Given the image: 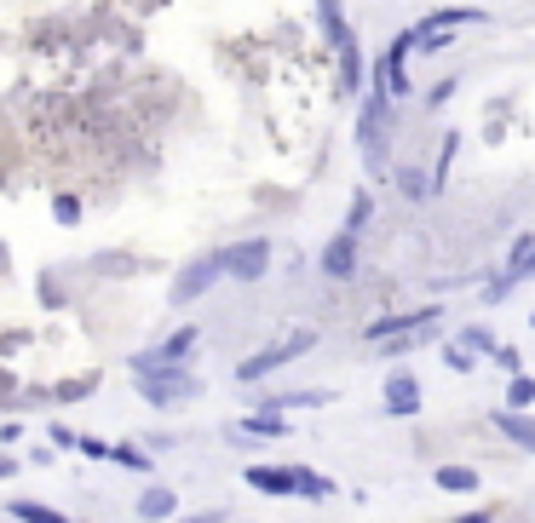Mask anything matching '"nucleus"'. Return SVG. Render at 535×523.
Here are the masks:
<instances>
[{
    "mask_svg": "<svg viewBox=\"0 0 535 523\" xmlns=\"http://www.w3.org/2000/svg\"><path fill=\"white\" fill-rule=\"evenodd\" d=\"M420 23H432V29H472V23H484L478 6H443V12H426Z\"/></svg>",
    "mask_w": 535,
    "mask_h": 523,
    "instance_id": "4468645a",
    "label": "nucleus"
},
{
    "mask_svg": "<svg viewBox=\"0 0 535 523\" xmlns=\"http://www.w3.org/2000/svg\"><path fill=\"white\" fill-rule=\"evenodd\" d=\"M449 98H455V81H443V87H432V98H426V104L438 110V104H449Z\"/></svg>",
    "mask_w": 535,
    "mask_h": 523,
    "instance_id": "c756f323",
    "label": "nucleus"
},
{
    "mask_svg": "<svg viewBox=\"0 0 535 523\" xmlns=\"http://www.w3.org/2000/svg\"><path fill=\"white\" fill-rule=\"evenodd\" d=\"M323 276H334V282L357 276V236H351V230H340V236L323 248Z\"/></svg>",
    "mask_w": 535,
    "mask_h": 523,
    "instance_id": "9b49d317",
    "label": "nucleus"
},
{
    "mask_svg": "<svg viewBox=\"0 0 535 523\" xmlns=\"http://www.w3.org/2000/svg\"><path fill=\"white\" fill-rule=\"evenodd\" d=\"M196 345H202V328H190L185 322V328H173L156 351H139V357H133V374H139V368H156V363H185Z\"/></svg>",
    "mask_w": 535,
    "mask_h": 523,
    "instance_id": "423d86ee",
    "label": "nucleus"
},
{
    "mask_svg": "<svg viewBox=\"0 0 535 523\" xmlns=\"http://www.w3.org/2000/svg\"><path fill=\"white\" fill-rule=\"evenodd\" d=\"M133 386H139L144 403H156V409H179V403H190V397L202 391V380H196L185 363H156V368H139V374H133Z\"/></svg>",
    "mask_w": 535,
    "mask_h": 523,
    "instance_id": "f257e3e1",
    "label": "nucleus"
},
{
    "mask_svg": "<svg viewBox=\"0 0 535 523\" xmlns=\"http://www.w3.org/2000/svg\"><path fill=\"white\" fill-rule=\"evenodd\" d=\"M219 276H225V253H202L196 265H185V271L173 276V294H167V299H173V305H190V299L208 294Z\"/></svg>",
    "mask_w": 535,
    "mask_h": 523,
    "instance_id": "20e7f679",
    "label": "nucleus"
},
{
    "mask_svg": "<svg viewBox=\"0 0 535 523\" xmlns=\"http://www.w3.org/2000/svg\"><path fill=\"white\" fill-rule=\"evenodd\" d=\"M311 345H317V328H294L288 340L265 345V351H259V357H248V363H236V380H242V386H259V380H265V374H277L282 363H294V357H305Z\"/></svg>",
    "mask_w": 535,
    "mask_h": 523,
    "instance_id": "7ed1b4c3",
    "label": "nucleus"
},
{
    "mask_svg": "<svg viewBox=\"0 0 535 523\" xmlns=\"http://www.w3.org/2000/svg\"><path fill=\"white\" fill-rule=\"evenodd\" d=\"M426 322H443V311L438 305H420V311H386V317H374L363 334H369L374 345L386 340V334H403V328H426Z\"/></svg>",
    "mask_w": 535,
    "mask_h": 523,
    "instance_id": "6e6552de",
    "label": "nucleus"
},
{
    "mask_svg": "<svg viewBox=\"0 0 535 523\" xmlns=\"http://www.w3.org/2000/svg\"><path fill=\"white\" fill-rule=\"evenodd\" d=\"M242 478H248L254 495H294V501H300V472H294V466H248Z\"/></svg>",
    "mask_w": 535,
    "mask_h": 523,
    "instance_id": "1a4fd4ad",
    "label": "nucleus"
},
{
    "mask_svg": "<svg viewBox=\"0 0 535 523\" xmlns=\"http://www.w3.org/2000/svg\"><path fill=\"white\" fill-rule=\"evenodd\" d=\"M392 92L374 87L369 98H363V115H357V150H363V161H369V173H386V127H392Z\"/></svg>",
    "mask_w": 535,
    "mask_h": 523,
    "instance_id": "f03ea898",
    "label": "nucleus"
},
{
    "mask_svg": "<svg viewBox=\"0 0 535 523\" xmlns=\"http://www.w3.org/2000/svg\"><path fill=\"white\" fill-rule=\"evenodd\" d=\"M317 18H323L328 46H340V41L351 35V23H346V12H340V0H317Z\"/></svg>",
    "mask_w": 535,
    "mask_h": 523,
    "instance_id": "f3484780",
    "label": "nucleus"
},
{
    "mask_svg": "<svg viewBox=\"0 0 535 523\" xmlns=\"http://www.w3.org/2000/svg\"><path fill=\"white\" fill-rule=\"evenodd\" d=\"M386 414H397V420H415L420 414V380L409 368H392V374H386Z\"/></svg>",
    "mask_w": 535,
    "mask_h": 523,
    "instance_id": "0eeeda50",
    "label": "nucleus"
},
{
    "mask_svg": "<svg viewBox=\"0 0 535 523\" xmlns=\"http://www.w3.org/2000/svg\"><path fill=\"white\" fill-rule=\"evenodd\" d=\"M265 271H271V242H265V236H248V242L225 248V276H236V282H259Z\"/></svg>",
    "mask_w": 535,
    "mask_h": 523,
    "instance_id": "39448f33",
    "label": "nucleus"
},
{
    "mask_svg": "<svg viewBox=\"0 0 535 523\" xmlns=\"http://www.w3.org/2000/svg\"><path fill=\"white\" fill-rule=\"evenodd\" d=\"M6 512L18 523H70L64 512H52V506H35V501H6Z\"/></svg>",
    "mask_w": 535,
    "mask_h": 523,
    "instance_id": "aec40b11",
    "label": "nucleus"
},
{
    "mask_svg": "<svg viewBox=\"0 0 535 523\" xmlns=\"http://www.w3.org/2000/svg\"><path fill=\"white\" fill-rule=\"evenodd\" d=\"M369 219H374V202H369V190H357V196H351V213H346V230L351 236H363Z\"/></svg>",
    "mask_w": 535,
    "mask_h": 523,
    "instance_id": "412c9836",
    "label": "nucleus"
},
{
    "mask_svg": "<svg viewBox=\"0 0 535 523\" xmlns=\"http://www.w3.org/2000/svg\"><path fill=\"white\" fill-rule=\"evenodd\" d=\"M432 334H438V322H426V328H403V334H386V357H403V351H415V345H426L432 340Z\"/></svg>",
    "mask_w": 535,
    "mask_h": 523,
    "instance_id": "a211bd4d",
    "label": "nucleus"
},
{
    "mask_svg": "<svg viewBox=\"0 0 535 523\" xmlns=\"http://www.w3.org/2000/svg\"><path fill=\"white\" fill-rule=\"evenodd\" d=\"M110 460H116V466H127V472H150V455H144V449H133V443H110Z\"/></svg>",
    "mask_w": 535,
    "mask_h": 523,
    "instance_id": "4be33fe9",
    "label": "nucleus"
},
{
    "mask_svg": "<svg viewBox=\"0 0 535 523\" xmlns=\"http://www.w3.org/2000/svg\"><path fill=\"white\" fill-rule=\"evenodd\" d=\"M231 437H288V420H282L277 409H259V414H248L242 426H231Z\"/></svg>",
    "mask_w": 535,
    "mask_h": 523,
    "instance_id": "f8f14e48",
    "label": "nucleus"
},
{
    "mask_svg": "<svg viewBox=\"0 0 535 523\" xmlns=\"http://www.w3.org/2000/svg\"><path fill=\"white\" fill-rule=\"evenodd\" d=\"M455 523H495V518H489L484 506H478V512H461V518H455Z\"/></svg>",
    "mask_w": 535,
    "mask_h": 523,
    "instance_id": "7c9ffc66",
    "label": "nucleus"
},
{
    "mask_svg": "<svg viewBox=\"0 0 535 523\" xmlns=\"http://www.w3.org/2000/svg\"><path fill=\"white\" fill-rule=\"evenodd\" d=\"M397 190L409 196V202H426V196H438V184L426 167H397Z\"/></svg>",
    "mask_w": 535,
    "mask_h": 523,
    "instance_id": "2eb2a0df",
    "label": "nucleus"
},
{
    "mask_svg": "<svg viewBox=\"0 0 535 523\" xmlns=\"http://www.w3.org/2000/svg\"><path fill=\"white\" fill-rule=\"evenodd\" d=\"M52 443H58V449H81V437H75L70 426H52Z\"/></svg>",
    "mask_w": 535,
    "mask_h": 523,
    "instance_id": "c85d7f7f",
    "label": "nucleus"
},
{
    "mask_svg": "<svg viewBox=\"0 0 535 523\" xmlns=\"http://www.w3.org/2000/svg\"><path fill=\"white\" fill-rule=\"evenodd\" d=\"M495 363L507 368V374H524V368H518V351H512V345H495Z\"/></svg>",
    "mask_w": 535,
    "mask_h": 523,
    "instance_id": "bb28decb",
    "label": "nucleus"
},
{
    "mask_svg": "<svg viewBox=\"0 0 535 523\" xmlns=\"http://www.w3.org/2000/svg\"><path fill=\"white\" fill-rule=\"evenodd\" d=\"M438 489H449V495H472V489H478V472H472V466H438Z\"/></svg>",
    "mask_w": 535,
    "mask_h": 523,
    "instance_id": "6ab92c4d",
    "label": "nucleus"
},
{
    "mask_svg": "<svg viewBox=\"0 0 535 523\" xmlns=\"http://www.w3.org/2000/svg\"><path fill=\"white\" fill-rule=\"evenodd\" d=\"M455 340H461L466 351H489V357H495V345H501V340H495V334H489V328H478V322H472V328H461Z\"/></svg>",
    "mask_w": 535,
    "mask_h": 523,
    "instance_id": "5701e85b",
    "label": "nucleus"
},
{
    "mask_svg": "<svg viewBox=\"0 0 535 523\" xmlns=\"http://www.w3.org/2000/svg\"><path fill=\"white\" fill-rule=\"evenodd\" d=\"M58 219H64V225H75V219H81V202H75V196H58Z\"/></svg>",
    "mask_w": 535,
    "mask_h": 523,
    "instance_id": "cd10ccee",
    "label": "nucleus"
},
{
    "mask_svg": "<svg viewBox=\"0 0 535 523\" xmlns=\"http://www.w3.org/2000/svg\"><path fill=\"white\" fill-rule=\"evenodd\" d=\"M530 322H535V317H530Z\"/></svg>",
    "mask_w": 535,
    "mask_h": 523,
    "instance_id": "72a5a7b5",
    "label": "nucleus"
},
{
    "mask_svg": "<svg viewBox=\"0 0 535 523\" xmlns=\"http://www.w3.org/2000/svg\"><path fill=\"white\" fill-rule=\"evenodd\" d=\"M173 512H179V495H173V489H150V495H139V518L162 523V518H173Z\"/></svg>",
    "mask_w": 535,
    "mask_h": 523,
    "instance_id": "dca6fc26",
    "label": "nucleus"
},
{
    "mask_svg": "<svg viewBox=\"0 0 535 523\" xmlns=\"http://www.w3.org/2000/svg\"><path fill=\"white\" fill-rule=\"evenodd\" d=\"M179 523H225V512H202V518H179Z\"/></svg>",
    "mask_w": 535,
    "mask_h": 523,
    "instance_id": "473e14b6",
    "label": "nucleus"
},
{
    "mask_svg": "<svg viewBox=\"0 0 535 523\" xmlns=\"http://www.w3.org/2000/svg\"><path fill=\"white\" fill-rule=\"evenodd\" d=\"M334 52H340V87L357 92V87H363V52H357V35H346Z\"/></svg>",
    "mask_w": 535,
    "mask_h": 523,
    "instance_id": "ddd939ff",
    "label": "nucleus"
},
{
    "mask_svg": "<svg viewBox=\"0 0 535 523\" xmlns=\"http://www.w3.org/2000/svg\"><path fill=\"white\" fill-rule=\"evenodd\" d=\"M12 472H18V460H12V455H0V483L12 478Z\"/></svg>",
    "mask_w": 535,
    "mask_h": 523,
    "instance_id": "2f4dec72",
    "label": "nucleus"
},
{
    "mask_svg": "<svg viewBox=\"0 0 535 523\" xmlns=\"http://www.w3.org/2000/svg\"><path fill=\"white\" fill-rule=\"evenodd\" d=\"M489 426H495V432L507 437L512 449H524V455H535V420L524 409H495L489 414Z\"/></svg>",
    "mask_w": 535,
    "mask_h": 523,
    "instance_id": "9d476101",
    "label": "nucleus"
},
{
    "mask_svg": "<svg viewBox=\"0 0 535 523\" xmlns=\"http://www.w3.org/2000/svg\"><path fill=\"white\" fill-rule=\"evenodd\" d=\"M81 455H87V460H110V443H104V437H81Z\"/></svg>",
    "mask_w": 535,
    "mask_h": 523,
    "instance_id": "a878e982",
    "label": "nucleus"
},
{
    "mask_svg": "<svg viewBox=\"0 0 535 523\" xmlns=\"http://www.w3.org/2000/svg\"><path fill=\"white\" fill-rule=\"evenodd\" d=\"M443 357H449V368H461V374H472V363H478V357H472V351H466L461 340H449V345H443Z\"/></svg>",
    "mask_w": 535,
    "mask_h": 523,
    "instance_id": "393cba45",
    "label": "nucleus"
},
{
    "mask_svg": "<svg viewBox=\"0 0 535 523\" xmlns=\"http://www.w3.org/2000/svg\"><path fill=\"white\" fill-rule=\"evenodd\" d=\"M507 403H512V409H530V403H535V380H530V374H512Z\"/></svg>",
    "mask_w": 535,
    "mask_h": 523,
    "instance_id": "b1692460",
    "label": "nucleus"
}]
</instances>
